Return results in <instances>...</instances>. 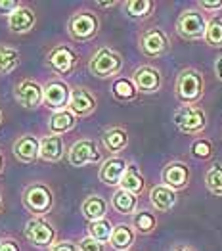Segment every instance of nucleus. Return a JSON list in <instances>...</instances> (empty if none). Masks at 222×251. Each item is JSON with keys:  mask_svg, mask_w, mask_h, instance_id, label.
Masks as SVG:
<instances>
[{"mask_svg": "<svg viewBox=\"0 0 222 251\" xmlns=\"http://www.w3.org/2000/svg\"><path fill=\"white\" fill-rule=\"evenodd\" d=\"M21 6L23 4H21L20 0H0V16H8L10 18L14 12L20 10Z\"/></svg>", "mask_w": 222, "mask_h": 251, "instance_id": "nucleus-36", "label": "nucleus"}, {"mask_svg": "<svg viewBox=\"0 0 222 251\" xmlns=\"http://www.w3.org/2000/svg\"><path fill=\"white\" fill-rule=\"evenodd\" d=\"M138 50L146 58H161L171 50V41L161 27H149L138 37Z\"/></svg>", "mask_w": 222, "mask_h": 251, "instance_id": "nucleus-8", "label": "nucleus"}, {"mask_svg": "<svg viewBox=\"0 0 222 251\" xmlns=\"http://www.w3.org/2000/svg\"><path fill=\"white\" fill-rule=\"evenodd\" d=\"M79 251H105V244H101L98 240L86 236L79 242Z\"/></svg>", "mask_w": 222, "mask_h": 251, "instance_id": "nucleus-35", "label": "nucleus"}, {"mask_svg": "<svg viewBox=\"0 0 222 251\" xmlns=\"http://www.w3.org/2000/svg\"><path fill=\"white\" fill-rule=\"evenodd\" d=\"M207 18L201 10L190 8L184 10L178 20H176V33L180 35L184 41H201L205 39V31H207Z\"/></svg>", "mask_w": 222, "mask_h": 251, "instance_id": "nucleus-6", "label": "nucleus"}, {"mask_svg": "<svg viewBox=\"0 0 222 251\" xmlns=\"http://www.w3.org/2000/svg\"><path fill=\"white\" fill-rule=\"evenodd\" d=\"M71 86L65 83L63 79H54L50 83L44 84V104L50 109L56 111H63L69 107V100H71Z\"/></svg>", "mask_w": 222, "mask_h": 251, "instance_id": "nucleus-11", "label": "nucleus"}, {"mask_svg": "<svg viewBox=\"0 0 222 251\" xmlns=\"http://www.w3.org/2000/svg\"><path fill=\"white\" fill-rule=\"evenodd\" d=\"M136 242V230L132 228V225H115L113 234H111V240H109V246L115 251H130V248L134 246Z\"/></svg>", "mask_w": 222, "mask_h": 251, "instance_id": "nucleus-22", "label": "nucleus"}, {"mask_svg": "<svg viewBox=\"0 0 222 251\" xmlns=\"http://www.w3.org/2000/svg\"><path fill=\"white\" fill-rule=\"evenodd\" d=\"M190 178H192V173L184 161H169L161 171V182L174 192L188 188Z\"/></svg>", "mask_w": 222, "mask_h": 251, "instance_id": "nucleus-14", "label": "nucleus"}, {"mask_svg": "<svg viewBox=\"0 0 222 251\" xmlns=\"http://www.w3.org/2000/svg\"><path fill=\"white\" fill-rule=\"evenodd\" d=\"M0 251H21L20 244L14 238H2L0 240Z\"/></svg>", "mask_w": 222, "mask_h": 251, "instance_id": "nucleus-39", "label": "nucleus"}, {"mask_svg": "<svg viewBox=\"0 0 222 251\" xmlns=\"http://www.w3.org/2000/svg\"><path fill=\"white\" fill-rule=\"evenodd\" d=\"M123 65H124L123 56L117 50H113L109 46H101L90 58L88 71L98 79H111V77H117L121 73Z\"/></svg>", "mask_w": 222, "mask_h": 251, "instance_id": "nucleus-3", "label": "nucleus"}, {"mask_svg": "<svg viewBox=\"0 0 222 251\" xmlns=\"http://www.w3.org/2000/svg\"><path fill=\"white\" fill-rule=\"evenodd\" d=\"M4 173V155H2V151H0V175Z\"/></svg>", "mask_w": 222, "mask_h": 251, "instance_id": "nucleus-43", "label": "nucleus"}, {"mask_svg": "<svg viewBox=\"0 0 222 251\" xmlns=\"http://www.w3.org/2000/svg\"><path fill=\"white\" fill-rule=\"evenodd\" d=\"M12 151L21 163H35L41 157V140L35 134H23L14 142Z\"/></svg>", "mask_w": 222, "mask_h": 251, "instance_id": "nucleus-16", "label": "nucleus"}, {"mask_svg": "<svg viewBox=\"0 0 222 251\" xmlns=\"http://www.w3.org/2000/svg\"><path fill=\"white\" fill-rule=\"evenodd\" d=\"M113 228H115V226L111 225V221L101 219V221H96V223H88V236L94 238V240H98V242H101V244H105V242L111 240Z\"/></svg>", "mask_w": 222, "mask_h": 251, "instance_id": "nucleus-32", "label": "nucleus"}, {"mask_svg": "<svg viewBox=\"0 0 222 251\" xmlns=\"http://www.w3.org/2000/svg\"><path fill=\"white\" fill-rule=\"evenodd\" d=\"M128 165H130V163H128L126 159L113 155V157H109V159H105V161L101 163L98 176H100V180L105 186H119L123 175H124V171L128 169Z\"/></svg>", "mask_w": 222, "mask_h": 251, "instance_id": "nucleus-17", "label": "nucleus"}, {"mask_svg": "<svg viewBox=\"0 0 222 251\" xmlns=\"http://www.w3.org/2000/svg\"><path fill=\"white\" fill-rule=\"evenodd\" d=\"M48 251H79V244L71 240H61V242H56Z\"/></svg>", "mask_w": 222, "mask_h": 251, "instance_id": "nucleus-38", "label": "nucleus"}, {"mask_svg": "<svg viewBox=\"0 0 222 251\" xmlns=\"http://www.w3.org/2000/svg\"><path fill=\"white\" fill-rule=\"evenodd\" d=\"M46 65H48V69L54 71L56 75H60V77H69V75L77 69V65H79V54H77L71 46H67V44H58V46H54V48L48 52V56H46Z\"/></svg>", "mask_w": 222, "mask_h": 251, "instance_id": "nucleus-7", "label": "nucleus"}, {"mask_svg": "<svg viewBox=\"0 0 222 251\" xmlns=\"http://www.w3.org/2000/svg\"><path fill=\"white\" fill-rule=\"evenodd\" d=\"M132 228L138 232V234L148 236V234L155 232V228H157V217L151 211H146V209L136 211L132 215Z\"/></svg>", "mask_w": 222, "mask_h": 251, "instance_id": "nucleus-29", "label": "nucleus"}, {"mask_svg": "<svg viewBox=\"0 0 222 251\" xmlns=\"http://www.w3.org/2000/svg\"><path fill=\"white\" fill-rule=\"evenodd\" d=\"M107 209H109L107 200L98 196V194H92V196L84 198V201H82V205H81L82 217H84L88 223H96V221L105 219Z\"/></svg>", "mask_w": 222, "mask_h": 251, "instance_id": "nucleus-20", "label": "nucleus"}, {"mask_svg": "<svg viewBox=\"0 0 222 251\" xmlns=\"http://www.w3.org/2000/svg\"><path fill=\"white\" fill-rule=\"evenodd\" d=\"M0 125H2V111H0Z\"/></svg>", "mask_w": 222, "mask_h": 251, "instance_id": "nucleus-45", "label": "nucleus"}, {"mask_svg": "<svg viewBox=\"0 0 222 251\" xmlns=\"http://www.w3.org/2000/svg\"><path fill=\"white\" fill-rule=\"evenodd\" d=\"M77 125V117L69 111V109H63V111H56L50 121H48V130L50 134H56V136H61L69 130H73Z\"/></svg>", "mask_w": 222, "mask_h": 251, "instance_id": "nucleus-24", "label": "nucleus"}, {"mask_svg": "<svg viewBox=\"0 0 222 251\" xmlns=\"http://www.w3.org/2000/svg\"><path fill=\"white\" fill-rule=\"evenodd\" d=\"M205 186L207 190L217 196V198H222V163H213L211 167L207 169L205 173Z\"/></svg>", "mask_w": 222, "mask_h": 251, "instance_id": "nucleus-31", "label": "nucleus"}, {"mask_svg": "<svg viewBox=\"0 0 222 251\" xmlns=\"http://www.w3.org/2000/svg\"><path fill=\"white\" fill-rule=\"evenodd\" d=\"M176 201H178L176 192L165 186V184H157L149 190V203L159 213H169L171 209H174Z\"/></svg>", "mask_w": 222, "mask_h": 251, "instance_id": "nucleus-19", "label": "nucleus"}, {"mask_svg": "<svg viewBox=\"0 0 222 251\" xmlns=\"http://www.w3.org/2000/svg\"><path fill=\"white\" fill-rule=\"evenodd\" d=\"M98 107V98L94 96V92L86 86H75L71 90V100H69V111L75 117H88L96 111Z\"/></svg>", "mask_w": 222, "mask_h": 251, "instance_id": "nucleus-15", "label": "nucleus"}, {"mask_svg": "<svg viewBox=\"0 0 222 251\" xmlns=\"http://www.w3.org/2000/svg\"><path fill=\"white\" fill-rule=\"evenodd\" d=\"M25 238L37 250H50L56 244V228L48 221L33 217L25 225Z\"/></svg>", "mask_w": 222, "mask_h": 251, "instance_id": "nucleus-9", "label": "nucleus"}, {"mask_svg": "<svg viewBox=\"0 0 222 251\" xmlns=\"http://www.w3.org/2000/svg\"><path fill=\"white\" fill-rule=\"evenodd\" d=\"M96 6L98 8H115V6H119V2H96Z\"/></svg>", "mask_w": 222, "mask_h": 251, "instance_id": "nucleus-41", "label": "nucleus"}, {"mask_svg": "<svg viewBox=\"0 0 222 251\" xmlns=\"http://www.w3.org/2000/svg\"><path fill=\"white\" fill-rule=\"evenodd\" d=\"M197 8L201 12H221L222 10V0H199Z\"/></svg>", "mask_w": 222, "mask_h": 251, "instance_id": "nucleus-37", "label": "nucleus"}, {"mask_svg": "<svg viewBox=\"0 0 222 251\" xmlns=\"http://www.w3.org/2000/svg\"><path fill=\"white\" fill-rule=\"evenodd\" d=\"M23 207L27 209V213H31L33 217L42 219L44 215H48L52 207H54V192L48 184L44 182H33L27 188L23 190Z\"/></svg>", "mask_w": 222, "mask_h": 251, "instance_id": "nucleus-2", "label": "nucleus"}, {"mask_svg": "<svg viewBox=\"0 0 222 251\" xmlns=\"http://www.w3.org/2000/svg\"><path fill=\"white\" fill-rule=\"evenodd\" d=\"M211 48H222V18H211L207 23V31H205V39Z\"/></svg>", "mask_w": 222, "mask_h": 251, "instance_id": "nucleus-33", "label": "nucleus"}, {"mask_svg": "<svg viewBox=\"0 0 222 251\" xmlns=\"http://www.w3.org/2000/svg\"><path fill=\"white\" fill-rule=\"evenodd\" d=\"M215 75H217V79L222 83V56H219L215 60Z\"/></svg>", "mask_w": 222, "mask_h": 251, "instance_id": "nucleus-40", "label": "nucleus"}, {"mask_svg": "<svg viewBox=\"0 0 222 251\" xmlns=\"http://www.w3.org/2000/svg\"><path fill=\"white\" fill-rule=\"evenodd\" d=\"M14 96L18 104L25 109H37L41 104H44V86L33 81V79H23L18 83Z\"/></svg>", "mask_w": 222, "mask_h": 251, "instance_id": "nucleus-13", "label": "nucleus"}, {"mask_svg": "<svg viewBox=\"0 0 222 251\" xmlns=\"http://www.w3.org/2000/svg\"><path fill=\"white\" fill-rule=\"evenodd\" d=\"M174 96L182 105L199 104L205 96V77L201 71L196 67L182 69L174 83Z\"/></svg>", "mask_w": 222, "mask_h": 251, "instance_id": "nucleus-1", "label": "nucleus"}, {"mask_svg": "<svg viewBox=\"0 0 222 251\" xmlns=\"http://www.w3.org/2000/svg\"><path fill=\"white\" fill-rule=\"evenodd\" d=\"M35 23H37V16H35V12L31 10V8H27V6H21L18 12H14L10 18H8V27H10V31L12 33H29L33 27H35Z\"/></svg>", "mask_w": 222, "mask_h": 251, "instance_id": "nucleus-21", "label": "nucleus"}, {"mask_svg": "<svg viewBox=\"0 0 222 251\" xmlns=\"http://www.w3.org/2000/svg\"><path fill=\"white\" fill-rule=\"evenodd\" d=\"M132 83L142 94H155L163 86L161 71L153 65H140L132 73Z\"/></svg>", "mask_w": 222, "mask_h": 251, "instance_id": "nucleus-12", "label": "nucleus"}, {"mask_svg": "<svg viewBox=\"0 0 222 251\" xmlns=\"http://www.w3.org/2000/svg\"><path fill=\"white\" fill-rule=\"evenodd\" d=\"M111 207L117 211L119 215H134L138 211V196L126 192V190H117L111 198Z\"/></svg>", "mask_w": 222, "mask_h": 251, "instance_id": "nucleus-26", "label": "nucleus"}, {"mask_svg": "<svg viewBox=\"0 0 222 251\" xmlns=\"http://www.w3.org/2000/svg\"><path fill=\"white\" fill-rule=\"evenodd\" d=\"M173 121L182 134L194 136L207 128V113L199 105H180L174 111Z\"/></svg>", "mask_w": 222, "mask_h": 251, "instance_id": "nucleus-5", "label": "nucleus"}, {"mask_svg": "<svg viewBox=\"0 0 222 251\" xmlns=\"http://www.w3.org/2000/svg\"><path fill=\"white\" fill-rule=\"evenodd\" d=\"M119 188L126 190V192H130V194H134V196H140L142 192H144L146 180H144V175L140 173L138 165H134V163L128 165V169H126L124 175H123Z\"/></svg>", "mask_w": 222, "mask_h": 251, "instance_id": "nucleus-25", "label": "nucleus"}, {"mask_svg": "<svg viewBox=\"0 0 222 251\" xmlns=\"http://www.w3.org/2000/svg\"><path fill=\"white\" fill-rule=\"evenodd\" d=\"M63 153H65V142L61 136L50 134L41 140V159L48 163H56L63 157Z\"/></svg>", "mask_w": 222, "mask_h": 251, "instance_id": "nucleus-23", "label": "nucleus"}, {"mask_svg": "<svg viewBox=\"0 0 222 251\" xmlns=\"http://www.w3.org/2000/svg\"><path fill=\"white\" fill-rule=\"evenodd\" d=\"M101 144L111 153L117 155L128 148V132L123 126H109L101 132Z\"/></svg>", "mask_w": 222, "mask_h": 251, "instance_id": "nucleus-18", "label": "nucleus"}, {"mask_svg": "<svg viewBox=\"0 0 222 251\" xmlns=\"http://www.w3.org/2000/svg\"><path fill=\"white\" fill-rule=\"evenodd\" d=\"M123 8L126 12V16L130 20H148L153 10H155V2L153 0H126L123 2Z\"/></svg>", "mask_w": 222, "mask_h": 251, "instance_id": "nucleus-28", "label": "nucleus"}, {"mask_svg": "<svg viewBox=\"0 0 222 251\" xmlns=\"http://www.w3.org/2000/svg\"><path fill=\"white\" fill-rule=\"evenodd\" d=\"M138 88L134 86L132 79H124V77H119L115 79L113 84H111V96L121 102V104H126V102H134L138 98Z\"/></svg>", "mask_w": 222, "mask_h": 251, "instance_id": "nucleus-27", "label": "nucleus"}, {"mask_svg": "<svg viewBox=\"0 0 222 251\" xmlns=\"http://www.w3.org/2000/svg\"><path fill=\"white\" fill-rule=\"evenodd\" d=\"M190 153H192L196 159H199V161H207V159L213 157L215 146H213V142H211L209 138H196V140L192 142V146H190Z\"/></svg>", "mask_w": 222, "mask_h": 251, "instance_id": "nucleus-34", "label": "nucleus"}, {"mask_svg": "<svg viewBox=\"0 0 222 251\" xmlns=\"http://www.w3.org/2000/svg\"><path fill=\"white\" fill-rule=\"evenodd\" d=\"M100 33V18L90 10H79L67 21V35L75 42H90Z\"/></svg>", "mask_w": 222, "mask_h": 251, "instance_id": "nucleus-4", "label": "nucleus"}, {"mask_svg": "<svg viewBox=\"0 0 222 251\" xmlns=\"http://www.w3.org/2000/svg\"><path fill=\"white\" fill-rule=\"evenodd\" d=\"M67 161L71 167H84L90 163H100L101 151L96 144V140H92V138L77 140L71 146V150L67 151Z\"/></svg>", "mask_w": 222, "mask_h": 251, "instance_id": "nucleus-10", "label": "nucleus"}, {"mask_svg": "<svg viewBox=\"0 0 222 251\" xmlns=\"http://www.w3.org/2000/svg\"><path fill=\"white\" fill-rule=\"evenodd\" d=\"M20 62H21V56L16 48L6 46V44L0 46V75L12 73L20 65Z\"/></svg>", "mask_w": 222, "mask_h": 251, "instance_id": "nucleus-30", "label": "nucleus"}, {"mask_svg": "<svg viewBox=\"0 0 222 251\" xmlns=\"http://www.w3.org/2000/svg\"><path fill=\"white\" fill-rule=\"evenodd\" d=\"M171 251H196L192 246H176V248H173Z\"/></svg>", "mask_w": 222, "mask_h": 251, "instance_id": "nucleus-42", "label": "nucleus"}, {"mask_svg": "<svg viewBox=\"0 0 222 251\" xmlns=\"http://www.w3.org/2000/svg\"><path fill=\"white\" fill-rule=\"evenodd\" d=\"M0 213H2V198H0Z\"/></svg>", "mask_w": 222, "mask_h": 251, "instance_id": "nucleus-44", "label": "nucleus"}]
</instances>
